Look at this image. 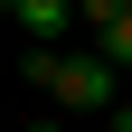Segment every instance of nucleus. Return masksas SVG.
Returning a JSON list of instances; mask_svg holds the SVG:
<instances>
[{"instance_id":"2","label":"nucleus","mask_w":132,"mask_h":132,"mask_svg":"<svg viewBox=\"0 0 132 132\" xmlns=\"http://www.w3.org/2000/svg\"><path fill=\"white\" fill-rule=\"evenodd\" d=\"M0 10L28 28V47H57V28L76 19V0H0Z\"/></svg>"},{"instance_id":"3","label":"nucleus","mask_w":132,"mask_h":132,"mask_svg":"<svg viewBox=\"0 0 132 132\" xmlns=\"http://www.w3.org/2000/svg\"><path fill=\"white\" fill-rule=\"evenodd\" d=\"M94 57H104V66H132V10H123V19H104V28H94Z\"/></svg>"},{"instance_id":"4","label":"nucleus","mask_w":132,"mask_h":132,"mask_svg":"<svg viewBox=\"0 0 132 132\" xmlns=\"http://www.w3.org/2000/svg\"><path fill=\"white\" fill-rule=\"evenodd\" d=\"M123 10H132V0H123Z\"/></svg>"},{"instance_id":"1","label":"nucleus","mask_w":132,"mask_h":132,"mask_svg":"<svg viewBox=\"0 0 132 132\" xmlns=\"http://www.w3.org/2000/svg\"><path fill=\"white\" fill-rule=\"evenodd\" d=\"M113 76H123V66H104V57H57L47 104H66V113H113V104H123V94H113Z\"/></svg>"}]
</instances>
